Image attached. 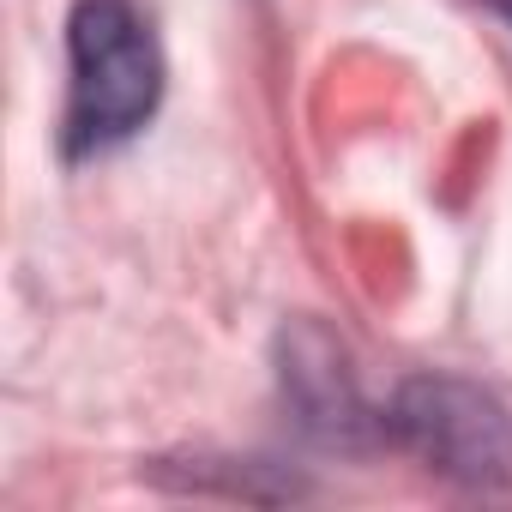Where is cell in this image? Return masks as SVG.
Returning <instances> with one entry per match:
<instances>
[{
  "mask_svg": "<svg viewBox=\"0 0 512 512\" xmlns=\"http://www.w3.org/2000/svg\"><path fill=\"white\" fill-rule=\"evenodd\" d=\"M163 103V43L151 0H73L67 13V163L127 145Z\"/></svg>",
  "mask_w": 512,
  "mask_h": 512,
  "instance_id": "6da1fadb",
  "label": "cell"
},
{
  "mask_svg": "<svg viewBox=\"0 0 512 512\" xmlns=\"http://www.w3.org/2000/svg\"><path fill=\"white\" fill-rule=\"evenodd\" d=\"M380 422L386 446H404L440 482L482 500H512V416L494 392L458 374H416L392 392Z\"/></svg>",
  "mask_w": 512,
  "mask_h": 512,
  "instance_id": "7a4b0ae2",
  "label": "cell"
},
{
  "mask_svg": "<svg viewBox=\"0 0 512 512\" xmlns=\"http://www.w3.org/2000/svg\"><path fill=\"white\" fill-rule=\"evenodd\" d=\"M278 380H284V404H290L296 428L314 446L362 452V446L386 440V422L362 398V380H356L344 344L320 320H296L278 332Z\"/></svg>",
  "mask_w": 512,
  "mask_h": 512,
  "instance_id": "3957f363",
  "label": "cell"
},
{
  "mask_svg": "<svg viewBox=\"0 0 512 512\" xmlns=\"http://www.w3.org/2000/svg\"><path fill=\"white\" fill-rule=\"evenodd\" d=\"M151 476L163 488H193V494H241V500H296L308 494L302 476H284L253 458H151Z\"/></svg>",
  "mask_w": 512,
  "mask_h": 512,
  "instance_id": "277c9868",
  "label": "cell"
},
{
  "mask_svg": "<svg viewBox=\"0 0 512 512\" xmlns=\"http://www.w3.org/2000/svg\"><path fill=\"white\" fill-rule=\"evenodd\" d=\"M476 7H488L494 19H506V25H512V0H476Z\"/></svg>",
  "mask_w": 512,
  "mask_h": 512,
  "instance_id": "5b68a950",
  "label": "cell"
}]
</instances>
